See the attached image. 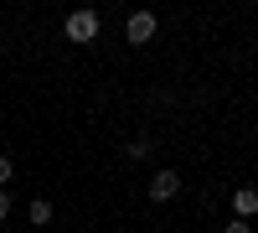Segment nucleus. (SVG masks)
<instances>
[{"mask_svg": "<svg viewBox=\"0 0 258 233\" xmlns=\"http://www.w3.org/2000/svg\"><path fill=\"white\" fill-rule=\"evenodd\" d=\"M62 31H68L73 41H93V36H98V11H73Z\"/></svg>", "mask_w": 258, "mask_h": 233, "instance_id": "f257e3e1", "label": "nucleus"}, {"mask_svg": "<svg viewBox=\"0 0 258 233\" xmlns=\"http://www.w3.org/2000/svg\"><path fill=\"white\" fill-rule=\"evenodd\" d=\"M176 192H181V176L170 171V166H155V176H150V197H155V202H170Z\"/></svg>", "mask_w": 258, "mask_h": 233, "instance_id": "f03ea898", "label": "nucleus"}, {"mask_svg": "<svg viewBox=\"0 0 258 233\" xmlns=\"http://www.w3.org/2000/svg\"><path fill=\"white\" fill-rule=\"evenodd\" d=\"M129 41H135V47H145V41L150 36H155V16H150V11H135V16H129Z\"/></svg>", "mask_w": 258, "mask_h": 233, "instance_id": "7ed1b4c3", "label": "nucleus"}, {"mask_svg": "<svg viewBox=\"0 0 258 233\" xmlns=\"http://www.w3.org/2000/svg\"><path fill=\"white\" fill-rule=\"evenodd\" d=\"M253 213H258V192H253V187H243V192H232V218H243V223H248Z\"/></svg>", "mask_w": 258, "mask_h": 233, "instance_id": "20e7f679", "label": "nucleus"}, {"mask_svg": "<svg viewBox=\"0 0 258 233\" xmlns=\"http://www.w3.org/2000/svg\"><path fill=\"white\" fill-rule=\"evenodd\" d=\"M31 223H52V202H31Z\"/></svg>", "mask_w": 258, "mask_h": 233, "instance_id": "39448f33", "label": "nucleus"}, {"mask_svg": "<svg viewBox=\"0 0 258 233\" xmlns=\"http://www.w3.org/2000/svg\"><path fill=\"white\" fill-rule=\"evenodd\" d=\"M16 176V166H11V156H0V192H6V181Z\"/></svg>", "mask_w": 258, "mask_h": 233, "instance_id": "423d86ee", "label": "nucleus"}, {"mask_svg": "<svg viewBox=\"0 0 258 233\" xmlns=\"http://www.w3.org/2000/svg\"><path fill=\"white\" fill-rule=\"evenodd\" d=\"M11 207H16V202H11V192H0V223L11 218Z\"/></svg>", "mask_w": 258, "mask_h": 233, "instance_id": "0eeeda50", "label": "nucleus"}, {"mask_svg": "<svg viewBox=\"0 0 258 233\" xmlns=\"http://www.w3.org/2000/svg\"><path fill=\"white\" fill-rule=\"evenodd\" d=\"M227 233H253V228H248L243 218H232V223H227Z\"/></svg>", "mask_w": 258, "mask_h": 233, "instance_id": "6e6552de", "label": "nucleus"}]
</instances>
